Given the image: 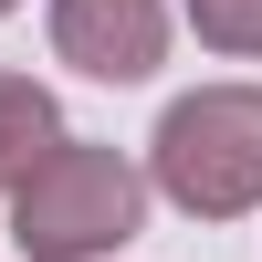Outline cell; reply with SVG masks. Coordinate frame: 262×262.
Segmentation results:
<instances>
[{"label": "cell", "instance_id": "6da1fadb", "mask_svg": "<svg viewBox=\"0 0 262 262\" xmlns=\"http://www.w3.org/2000/svg\"><path fill=\"white\" fill-rule=\"evenodd\" d=\"M147 231V168L126 147H84L63 137L32 179L11 189V242L21 262H116Z\"/></svg>", "mask_w": 262, "mask_h": 262}, {"label": "cell", "instance_id": "7a4b0ae2", "mask_svg": "<svg viewBox=\"0 0 262 262\" xmlns=\"http://www.w3.org/2000/svg\"><path fill=\"white\" fill-rule=\"evenodd\" d=\"M147 189L189 221H242L262 210V84H200L147 137Z\"/></svg>", "mask_w": 262, "mask_h": 262}, {"label": "cell", "instance_id": "3957f363", "mask_svg": "<svg viewBox=\"0 0 262 262\" xmlns=\"http://www.w3.org/2000/svg\"><path fill=\"white\" fill-rule=\"evenodd\" d=\"M53 53L95 84H147L168 63V0H53Z\"/></svg>", "mask_w": 262, "mask_h": 262}, {"label": "cell", "instance_id": "277c9868", "mask_svg": "<svg viewBox=\"0 0 262 262\" xmlns=\"http://www.w3.org/2000/svg\"><path fill=\"white\" fill-rule=\"evenodd\" d=\"M53 147H63V116H53V95H42L32 74H0V200H11V189L32 179Z\"/></svg>", "mask_w": 262, "mask_h": 262}, {"label": "cell", "instance_id": "5b68a950", "mask_svg": "<svg viewBox=\"0 0 262 262\" xmlns=\"http://www.w3.org/2000/svg\"><path fill=\"white\" fill-rule=\"evenodd\" d=\"M179 11H189V32H200L210 53H231V63L262 53V0H179Z\"/></svg>", "mask_w": 262, "mask_h": 262}, {"label": "cell", "instance_id": "8992f818", "mask_svg": "<svg viewBox=\"0 0 262 262\" xmlns=\"http://www.w3.org/2000/svg\"><path fill=\"white\" fill-rule=\"evenodd\" d=\"M11 11H21V0H0V21H11Z\"/></svg>", "mask_w": 262, "mask_h": 262}]
</instances>
